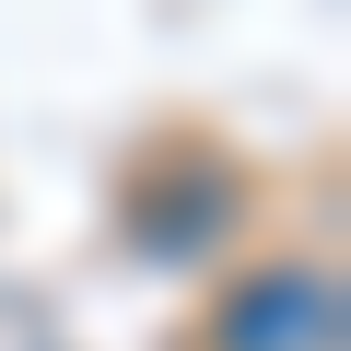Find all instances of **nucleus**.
I'll list each match as a JSON object with an SVG mask.
<instances>
[{
  "label": "nucleus",
  "mask_w": 351,
  "mask_h": 351,
  "mask_svg": "<svg viewBox=\"0 0 351 351\" xmlns=\"http://www.w3.org/2000/svg\"><path fill=\"white\" fill-rule=\"evenodd\" d=\"M211 351H339V293L328 269H269L211 316Z\"/></svg>",
  "instance_id": "obj_1"
}]
</instances>
